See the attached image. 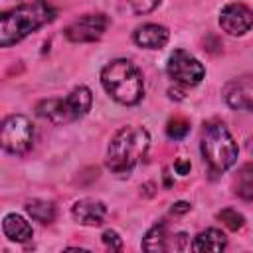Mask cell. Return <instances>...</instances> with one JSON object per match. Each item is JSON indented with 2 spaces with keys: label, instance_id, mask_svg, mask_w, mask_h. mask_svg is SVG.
Wrapping results in <instances>:
<instances>
[{
  "label": "cell",
  "instance_id": "obj_1",
  "mask_svg": "<svg viewBox=\"0 0 253 253\" xmlns=\"http://www.w3.org/2000/svg\"><path fill=\"white\" fill-rule=\"evenodd\" d=\"M55 8L45 0H34L8 10L0 18V45L10 47L55 18Z\"/></svg>",
  "mask_w": 253,
  "mask_h": 253
},
{
  "label": "cell",
  "instance_id": "obj_2",
  "mask_svg": "<svg viewBox=\"0 0 253 253\" xmlns=\"http://www.w3.org/2000/svg\"><path fill=\"white\" fill-rule=\"evenodd\" d=\"M150 148V134L144 126H121L107 148V168L113 174H128L146 156Z\"/></svg>",
  "mask_w": 253,
  "mask_h": 253
},
{
  "label": "cell",
  "instance_id": "obj_3",
  "mask_svg": "<svg viewBox=\"0 0 253 253\" xmlns=\"http://www.w3.org/2000/svg\"><path fill=\"white\" fill-rule=\"evenodd\" d=\"M101 85L121 105H136L144 95V81L138 67L128 59H113L101 69Z\"/></svg>",
  "mask_w": 253,
  "mask_h": 253
},
{
  "label": "cell",
  "instance_id": "obj_4",
  "mask_svg": "<svg viewBox=\"0 0 253 253\" xmlns=\"http://www.w3.org/2000/svg\"><path fill=\"white\" fill-rule=\"evenodd\" d=\"M200 148L204 164L208 166L211 176L225 172L237 160V144L227 126L219 121H210L204 125Z\"/></svg>",
  "mask_w": 253,
  "mask_h": 253
},
{
  "label": "cell",
  "instance_id": "obj_5",
  "mask_svg": "<svg viewBox=\"0 0 253 253\" xmlns=\"http://www.w3.org/2000/svg\"><path fill=\"white\" fill-rule=\"evenodd\" d=\"M34 125L24 115H10L2 123V148L10 154L22 156L32 148Z\"/></svg>",
  "mask_w": 253,
  "mask_h": 253
},
{
  "label": "cell",
  "instance_id": "obj_6",
  "mask_svg": "<svg viewBox=\"0 0 253 253\" xmlns=\"http://www.w3.org/2000/svg\"><path fill=\"white\" fill-rule=\"evenodd\" d=\"M166 73L176 83H182V85H198L204 79V75H206V67L190 51H186V49H174L170 53V57H168Z\"/></svg>",
  "mask_w": 253,
  "mask_h": 253
},
{
  "label": "cell",
  "instance_id": "obj_7",
  "mask_svg": "<svg viewBox=\"0 0 253 253\" xmlns=\"http://www.w3.org/2000/svg\"><path fill=\"white\" fill-rule=\"evenodd\" d=\"M109 20L105 14H85L65 28V38L73 43L97 42L105 34Z\"/></svg>",
  "mask_w": 253,
  "mask_h": 253
},
{
  "label": "cell",
  "instance_id": "obj_8",
  "mask_svg": "<svg viewBox=\"0 0 253 253\" xmlns=\"http://www.w3.org/2000/svg\"><path fill=\"white\" fill-rule=\"evenodd\" d=\"M219 26L229 36H243L253 26V12L241 2H229L219 12Z\"/></svg>",
  "mask_w": 253,
  "mask_h": 253
},
{
  "label": "cell",
  "instance_id": "obj_9",
  "mask_svg": "<svg viewBox=\"0 0 253 253\" xmlns=\"http://www.w3.org/2000/svg\"><path fill=\"white\" fill-rule=\"evenodd\" d=\"M71 215L77 223L81 225H101L105 215H107V206L101 202V200H95V198H83V200H77L71 208Z\"/></svg>",
  "mask_w": 253,
  "mask_h": 253
},
{
  "label": "cell",
  "instance_id": "obj_10",
  "mask_svg": "<svg viewBox=\"0 0 253 253\" xmlns=\"http://www.w3.org/2000/svg\"><path fill=\"white\" fill-rule=\"evenodd\" d=\"M170 38L168 28L160 26V24H142L134 30L132 40L136 45L146 47V49H158L162 47Z\"/></svg>",
  "mask_w": 253,
  "mask_h": 253
},
{
  "label": "cell",
  "instance_id": "obj_11",
  "mask_svg": "<svg viewBox=\"0 0 253 253\" xmlns=\"http://www.w3.org/2000/svg\"><path fill=\"white\" fill-rule=\"evenodd\" d=\"M225 103L237 111H253V83L249 81H235L229 83L223 91Z\"/></svg>",
  "mask_w": 253,
  "mask_h": 253
},
{
  "label": "cell",
  "instance_id": "obj_12",
  "mask_svg": "<svg viewBox=\"0 0 253 253\" xmlns=\"http://www.w3.org/2000/svg\"><path fill=\"white\" fill-rule=\"evenodd\" d=\"M36 115L53 123V125H67V123H73L69 111H67V105H65V99H43L36 105Z\"/></svg>",
  "mask_w": 253,
  "mask_h": 253
},
{
  "label": "cell",
  "instance_id": "obj_13",
  "mask_svg": "<svg viewBox=\"0 0 253 253\" xmlns=\"http://www.w3.org/2000/svg\"><path fill=\"white\" fill-rule=\"evenodd\" d=\"M2 231L4 235L10 239V241H18V243H26L32 239L34 235V229L32 225L18 213H8L4 215V221H2Z\"/></svg>",
  "mask_w": 253,
  "mask_h": 253
},
{
  "label": "cell",
  "instance_id": "obj_14",
  "mask_svg": "<svg viewBox=\"0 0 253 253\" xmlns=\"http://www.w3.org/2000/svg\"><path fill=\"white\" fill-rule=\"evenodd\" d=\"M91 103H93V95H91L89 87H85V85L71 89L69 95L65 97V105H67V111H69L73 121L85 117L87 111L91 109Z\"/></svg>",
  "mask_w": 253,
  "mask_h": 253
},
{
  "label": "cell",
  "instance_id": "obj_15",
  "mask_svg": "<svg viewBox=\"0 0 253 253\" xmlns=\"http://www.w3.org/2000/svg\"><path fill=\"white\" fill-rule=\"evenodd\" d=\"M225 247H227V237L219 229H213V227L200 231L192 243L194 251H223Z\"/></svg>",
  "mask_w": 253,
  "mask_h": 253
},
{
  "label": "cell",
  "instance_id": "obj_16",
  "mask_svg": "<svg viewBox=\"0 0 253 253\" xmlns=\"http://www.w3.org/2000/svg\"><path fill=\"white\" fill-rule=\"evenodd\" d=\"M142 249L144 251H168V249H172L166 223H156L146 231V235L142 239Z\"/></svg>",
  "mask_w": 253,
  "mask_h": 253
},
{
  "label": "cell",
  "instance_id": "obj_17",
  "mask_svg": "<svg viewBox=\"0 0 253 253\" xmlns=\"http://www.w3.org/2000/svg\"><path fill=\"white\" fill-rule=\"evenodd\" d=\"M235 194L241 198V200H247V202H253V164H243L235 176Z\"/></svg>",
  "mask_w": 253,
  "mask_h": 253
},
{
  "label": "cell",
  "instance_id": "obj_18",
  "mask_svg": "<svg viewBox=\"0 0 253 253\" xmlns=\"http://www.w3.org/2000/svg\"><path fill=\"white\" fill-rule=\"evenodd\" d=\"M26 211L40 223H51L55 219V206L45 200H32L26 204Z\"/></svg>",
  "mask_w": 253,
  "mask_h": 253
},
{
  "label": "cell",
  "instance_id": "obj_19",
  "mask_svg": "<svg viewBox=\"0 0 253 253\" xmlns=\"http://www.w3.org/2000/svg\"><path fill=\"white\" fill-rule=\"evenodd\" d=\"M188 132H190V123L182 117H174L166 123V134L172 140H182Z\"/></svg>",
  "mask_w": 253,
  "mask_h": 253
},
{
  "label": "cell",
  "instance_id": "obj_20",
  "mask_svg": "<svg viewBox=\"0 0 253 253\" xmlns=\"http://www.w3.org/2000/svg\"><path fill=\"white\" fill-rule=\"evenodd\" d=\"M217 219H219L227 229H231V231L241 229L243 223H245V217H243L237 210H231V208H225V210L217 211Z\"/></svg>",
  "mask_w": 253,
  "mask_h": 253
},
{
  "label": "cell",
  "instance_id": "obj_21",
  "mask_svg": "<svg viewBox=\"0 0 253 253\" xmlns=\"http://www.w3.org/2000/svg\"><path fill=\"white\" fill-rule=\"evenodd\" d=\"M101 239H103V243H105L111 251H121V249H123V239H121V237H119V233H117V231H113V229L103 231Z\"/></svg>",
  "mask_w": 253,
  "mask_h": 253
},
{
  "label": "cell",
  "instance_id": "obj_22",
  "mask_svg": "<svg viewBox=\"0 0 253 253\" xmlns=\"http://www.w3.org/2000/svg\"><path fill=\"white\" fill-rule=\"evenodd\" d=\"M128 2H130V6H132L134 14H148V12H152L162 0H128Z\"/></svg>",
  "mask_w": 253,
  "mask_h": 253
},
{
  "label": "cell",
  "instance_id": "obj_23",
  "mask_svg": "<svg viewBox=\"0 0 253 253\" xmlns=\"http://www.w3.org/2000/svg\"><path fill=\"white\" fill-rule=\"evenodd\" d=\"M190 168H192V164H190V160H186V158H178V160L174 162V170H176V174H180V176H186V174L190 172Z\"/></svg>",
  "mask_w": 253,
  "mask_h": 253
},
{
  "label": "cell",
  "instance_id": "obj_24",
  "mask_svg": "<svg viewBox=\"0 0 253 253\" xmlns=\"http://www.w3.org/2000/svg\"><path fill=\"white\" fill-rule=\"evenodd\" d=\"M190 202H176L174 206H172V213H186V211H190Z\"/></svg>",
  "mask_w": 253,
  "mask_h": 253
},
{
  "label": "cell",
  "instance_id": "obj_25",
  "mask_svg": "<svg viewBox=\"0 0 253 253\" xmlns=\"http://www.w3.org/2000/svg\"><path fill=\"white\" fill-rule=\"evenodd\" d=\"M247 150H249V152H253V136L247 140Z\"/></svg>",
  "mask_w": 253,
  "mask_h": 253
}]
</instances>
